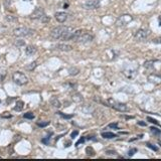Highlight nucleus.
<instances>
[{"label": "nucleus", "instance_id": "f257e3e1", "mask_svg": "<svg viewBox=\"0 0 161 161\" xmlns=\"http://www.w3.org/2000/svg\"><path fill=\"white\" fill-rule=\"evenodd\" d=\"M72 31H73L72 27L60 25V26L54 27L52 31H50V37L53 39L69 40V35L72 33Z\"/></svg>", "mask_w": 161, "mask_h": 161}, {"label": "nucleus", "instance_id": "f03ea898", "mask_svg": "<svg viewBox=\"0 0 161 161\" xmlns=\"http://www.w3.org/2000/svg\"><path fill=\"white\" fill-rule=\"evenodd\" d=\"M93 39H94V35L90 31L83 30V29H79L77 37H75V42H80V43H86V42H91Z\"/></svg>", "mask_w": 161, "mask_h": 161}, {"label": "nucleus", "instance_id": "7ed1b4c3", "mask_svg": "<svg viewBox=\"0 0 161 161\" xmlns=\"http://www.w3.org/2000/svg\"><path fill=\"white\" fill-rule=\"evenodd\" d=\"M35 32V30L28 28V27H17L13 29V35L17 37H26V36H31Z\"/></svg>", "mask_w": 161, "mask_h": 161}, {"label": "nucleus", "instance_id": "20e7f679", "mask_svg": "<svg viewBox=\"0 0 161 161\" xmlns=\"http://www.w3.org/2000/svg\"><path fill=\"white\" fill-rule=\"evenodd\" d=\"M108 103H109L108 106L112 107L116 111H119V112H127V111H129V108L127 105L124 103L118 102V101H115L114 99H109Z\"/></svg>", "mask_w": 161, "mask_h": 161}, {"label": "nucleus", "instance_id": "39448f33", "mask_svg": "<svg viewBox=\"0 0 161 161\" xmlns=\"http://www.w3.org/2000/svg\"><path fill=\"white\" fill-rule=\"evenodd\" d=\"M12 80L18 86H24L28 83V78L21 72H15L12 75Z\"/></svg>", "mask_w": 161, "mask_h": 161}, {"label": "nucleus", "instance_id": "423d86ee", "mask_svg": "<svg viewBox=\"0 0 161 161\" xmlns=\"http://www.w3.org/2000/svg\"><path fill=\"white\" fill-rule=\"evenodd\" d=\"M123 74L127 77L128 79H134L136 75L138 74V69H137V65H134L133 64H128L123 70Z\"/></svg>", "mask_w": 161, "mask_h": 161}, {"label": "nucleus", "instance_id": "0eeeda50", "mask_svg": "<svg viewBox=\"0 0 161 161\" xmlns=\"http://www.w3.org/2000/svg\"><path fill=\"white\" fill-rule=\"evenodd\" d=\"M132 20H133V17L131 16L130 14H123L117 19L116 25H117V26H125V25H127L128 23L132 21Z\"/></svg>", "mask_w": 161, "mask_h": 161}, {"label": "nucleus", "instance_id": "6e6552de", "mask_svg": "<svg viewBox=\"0 0 161 161\" xmlns=\"http://www.w3.org/2000/svg\"><path fill=\"white\" fill-rule=\"evenodd\" d=\"M150 34V30L147 28H140L138 29L137 31L135 32L134 37L136 40H144L146 39Z\"/></svg>", "mask_w": 161, "mask_h": 161}, {"label": "nucleus", "instance_id": "1a4fd4ad", "mask_svg": "<svg viewBox=\"0 0 161 161\" xmlns=\"http://www.w3.org/2000/svg\"><path fill=\"white\" fill-rule=\"evenodd\" d=\"M100 6L99 0H87L84 4V7L86 9H97Z\"/></svg>", "mask_w": 161, "mask_h": 161}, {"label": "nucleus", "instance_id": "9d476101", "mask_svg": "<svg viewBox=\"0 0 161 161\" xmlns=\"http://www.w3.org/2000/svg\"><path fill=\"white\" fill-rule=\"evenodd\" d=\"M147 79L150 83H152L154 85H160L161 84V75H159V74L152 73L148 75Z\"/></svg>", "mask_w": 161, "mask_h": 161}, {"label": "nucleus", "instance_id": "9b49d317", "mask_svg": "<svg viewBox=\"0 0 161 161\" xmlns=\"http://www.w3.org/2000/svg\"><path fill=\"white\" fill-rule=\"evenodd\" d=\"M44 15V11L42 7H37L34 9V11L30 14V18L31 19H40Z\"/></svg>", "mask_w": 161, "mask_h": 161}, {"label": "nucleus", "instance_id": "f8f14e48", "mask_svg": "<svg viewBox=\"0 0 161 161\" xmlns=\"http://www.w3.org/2000/svg\"><path fill=\"white\" fill-rule=\"evenodd\" d=\"M54 18L57 19V21H58L59 23H64V21H67L68 14L65 12H57L54 14Z\"/></svg>", "mask_w": 161, "mask_h": 161}, {"label": "nucleus", "instance_id": "ddd939ff", "mask_svg": "<svg viewBox=\"0 0 161 161\" xmlns=\"http://www.w3.org/2000/svg\"><path fill=\"white\" fill-rule=\"evenodd\" d=\"M55 48L58 49V50H62V52H70L73 49V47L69 44H65V43H59L58 44Z\"/></svg>", "mask_w": 161, "mask_h": 161}, {"label": "nucleus", "instance_id": "4468645a", "mask_svg": "<svg viewBox=\"0 0 161 161\" xmlns=\"http://www.w3.org/2000/svg\"><path fill=\"white\" fill-rule=\"evenodd\" d=\"M37 52L36 47L34 45H27L26 48H25V54L28 55V57H31V55L35 54V53Z\"/></svg>", "mask_w": 161, "mask_h": 161}, {"label": "nucleus", "instance_id": "2eb2a0df", "mask_svg": "<svg viewBox=\"0 0 161 161\" xmlns=\"http://www.w3.org/2000/svg\"><path fill=\"white\" fill-rule=\"evenodd\" d=\"M156 63H157V60H147L144 63V68L146 69H154Z\"/></svg>", "mask_w": 161, "mask_h": 161}, {"label": "nucleus", "instance_id": "dca6fc26", "mask_svg": "<svg viewBox=\"0 0 161 161\" xmlns=\"http://www.w3.org/2000/svg\"><path fill=\"white\" fill-rule=\"evenodd\" d=\"M72 99H73V101H74L75 103H80V102H83V100H84L83 96L80 95V93H75V94H73L72 95Z\"/></svg>", "mask_w": 161, "mask_h": 161}, {"label": "nucleus", "instance_id": "f3484780", "mask_svg": "<svg viewBox=\"0 0 161 161\" xmlns=\"http://www.w3.org/2000/svg\"><path fill=\"white\" fill-rule=\"evenodd\" d=\"M23 107H24V103L22 101H18V102H16V105L14 106L13 110L16 111V112H20V111H22Z\"/></svg>", "mask_w": 161, "mask_h": 161}, {"label": "nucleus", "instance_id": "a211bd4d", "mask_svg": "<svg viewBox=\"0 0 161 161\" xmlns=\"http://www.w3.org/2000/svg\"><path fill=\"white\" fill-rule=\"evenodd\" d=\"M102 137H104L106 139H113L115 137H117V135H116L115 133H112V132H103Z\"/></svg>", "mask_w": 161, "mask_h": 161}, {"label": "nucleus", "instance_id": "6ab92c4d", "mask_svg": "<svg viewBox=\"0 0 161 161\" xmlns=\"http://www.w3.org/2000/svg\"><path fill=\"white\" fill-rule=\"evenodd\" d=\"M50 104H52L54 108H59L60 106H62V104H60L59 101H58V99H55V98H53V99L50 100Z\"/></svg>", "mask_w": 161, "mask_h": 161}, {"label": "nucleus", "instance_id": "aec40b11", "mask_svg": "<svg viewBox=\"0 0 161 161\" xmlns=\"http://www.w3.org/2000/svg\"><path fill=\"white\" fill-rule=\"evenodd\" d=\"M80 73V69H78V68H70L69 69V75H77L78 74Z\"/></svg>", "mask_w": 161, "mask_h": 161}, {"label": "nucleus", "instance_id": "412c9836", "mask_svg": "<svg viewBox=\"0 0 161 161\" xmlns=\"http://www.w3.org/2000/svg\"><path fill=\"white\" fill-rule=\"evenodd\" d=\"M150 131L152 132L153 135L156 136V137H157V136H159V135L161 134V130H159V129H157V128H155V127H150Z\"/></svg>", "mask_w": 161, "mask_h": 161}, {"label": "nucleus", "instance_id": "4be33fe9", "mask_svg": "<svg viewBox=\"0 0 161 161\" xmlns=\"http://www.w3.org/2000/svg\"><path fill=\"white\" fill-rule=\"evenodd\" d=\"M36 67H37V62H36V60H34V62H32L31 64H29V65H27L26 69H28V70H33Z\"/></svg>", "mask_w": 161, "mask_h": 161}, {"label": "nucleus", "instance_id": "5701e85b", "mask_svg": "<svg viewBox=\"0 0 161 161\" xmlns=\"http://www.w3.org/2000/svg\"><path fill=\"white\" fill-rule=\"evenodd\" d=\"M6 75H7L6 69H0V82H3L5 77H6Z\"/></svg>", "mask_w": 161, "mask_h": 161}, {"label": "nucleus", "instance_id": "b1692460", "mask_svg": "<svg viewBox=\"0 0 161 161\" xmlns=\"http://www.w3.org/2000/svg\"><path fill=\"white\" fill-rule=\"evenodd\" d=\"M23 118H25V119H29V120H32V119H34V115H33L31 112H27V113H25V114L23 115Z\"/></svg>", "mask_w": 161, "mask_h": 161}, {"label": "nucleus", "instance_id": "393cba45", "mask_svg": "<svg viewBox=\"0 0 161 161\" xmlns=\"http://www.w3.org/2000/svg\"><path fill=\"white\" fill-rule=\"evenodd\" d=\"M49 124H50L49 121H47V122H37L36 123V125L38 126V127H42V128L47 127V126H48Z\"/></svg>", "mask_w": 161, "mask_h": 161}, {"label": "nucleus", "instance_id": "a878e982", "mask_svg": "<svg viewBox=\"0 0 161 161\" xmlns=\"http://www.w3.org/2000/svg\"><path fill=\"white\" fill-rule=\"evenodd\" d=\"M58 114L62 118H64V119H70V118H73V117H74V115H65V114H64V113H62V112H58Z\"/></svg>", "mask_w": 161, "mask_h": 161}, {"label": "nucleus", "instance_id": "bb28decb", "mask_svg": "<svg viewBox=\"0 0 161 161\" xmlns=\"http://www.w3.org/2000/svg\"><path fill=\"white\" fill-rule=\"evenodd\" d=\"M86 152H87L88 155H90V156L95 155V150L92 147H87V149H86Z\"/></svg>", "mask_w": 161, "mask_h": 161}, {"label": "nucleus", "instance_id": "cd10ccee", "mask_svg": "<svg viewBox=\"0 0 161 161\" xmlns=\"http://www.w3.org/2000/svg\"><path fill=\"white\" fill-rule=\"evenodd\" d=\"M40 20H42V23H47V22H49V20H50V18L48 17V16H47V15H43V16L40 18Z\"/></svg>", "mask_w": 161, "mask_h": 161}, {"label": "nucleus", "instance_id": "c85d7f7f", "mask_svg": "<svg viewBox=\"0 0 161 161\" xmlns=\"http://www.w3.org/2000/svg\"><path fill=\"white\" fill-rule=\"evenodd\" d=\"M147 120L149 121V122H151V123H153V124H155V125H158V126H160V124H159V122H158L157 120H155V119L151 118V117H147Z\"/></svg>", "mask_w": 161, "mask_h": 161}, {"label": "nucleus", "instance_id": "c756f323", "mask_svg": "<svg viewBox=\"0 0 161 161\" xmlns=\"http://www.w3.org/2000/svg\"><path fill=\"white\" fill-rule=\"evenodd\" d=\"M146 145H147V147H148V148L152 149L153 151H158V148L156 147V146H154L153 144H151V143H146Z\"/></svg>", "mask_w": 161, "mask_h": 161}, {"label": "nucleus", "instance_id": "7c9ffc66", "mask_svg": "<svg viewBox=\"0 0 161 161\" xmlns=\"http://www.w3.org/2000/svg\"><path fill=\"white\" fill-rule=\"evenodd\" d=\"M153 43H156V44H161V35L158 37H155L153 40H152Z\"/></svg>", "mask_w": 161, "mask_h": 161}, {"label": "nucleus", "instance_id": "2f4dec72", "mask_svg": "<svg viewBox=\"0 0 161 161\" xmlns=\"http://www.w3.org/2000/svg\"><path fill=\"white\" fill-rule=\"evenodd\" d=\"M136 152H137V148H132V149H130V150H129L128 155H129V156H133Z\"/></svg>", "mask_w": 161, "mask_h": 161}, {"label": "nucleus", "instance_id": "473e14b6", "mask_svg": "<svg viewBox=\"0 0 161 161\" xmlns=\"http://www.w3.org/2000/svg\"><path fill=\"white\" fill-rule=\"evenodd\" d=\"M50 135H52V134H50ZM50 135H49V136H47V138H43V139L42 140V143H44V144H47V145H48L49 140H50Z\"/></svg>", "mask_w": 161, "mask_h": 161}, {"label": "nucleus", "instance_id": "72a5a7b5", "mask_svg": "<svg viewBox=\"0 0 161 161\" xmlns=\"http://www.w3.org/2000/svg\"><path fill=\"white\" fill-rule=\"evenodd\" d=\"M64 87H68V89H75L77 87V85L75 84H65Z\"/></svg>", "mask_w": 161, "mask_h": 161}, {"label": "nucleus", "instance_id": "f704fd0d", "mask_svg": "<svg viewBox=\"0 0 161 161\" xmlns=\"http://www.w3.org/2000/svg\"><path fill=\"white\" fill-rule=\"evenodd\" d=\"M106 154H108V155H117V152L114 150H107L106 151Z\"/></svg>", "mask_w": 161, "mask_h": 161}, {"label": "nucleus", "instance_id": "c9c22d12", "mask_svg": "<svg viewBox=\"0 0 161 161\" xmlns=\"http://www.w3.org/2000/svg\"><path fill=\"white\" fill-rule=\"evenodd\" d=\"M85 140H86V137H80V139L78 141L77 143H75V146H79L80 144H82V143H84L85 142Z\"/></svg>", "mask_w": 161, "mask_h": 161}, {"label": "nucleus", "instance_id": "e433bc0d", "mask_svg": "<svg viewBox=\"0 0 161 161\" xmlns=\"http://www.w3.org/2000/svg\"><path fill=\"white\" fill-rule=\"evenodd\" d=\"M24 42L23 40H18V42H15V45H17V47H22V45H24Z\"/></svg>", "mask_w": 161, "mask_h": 161}, {"label": "nucleus", "instance_id": "4c0bfd02", "mask_svg": "<svg viewBox=\"0 0 161 161\" xmlns=\"http://www.w3.org/2000/svg\"><path fill=\"white\" fill-rule=\"evenodd\" d=\"M109 128H114V129H118V124L117 123H112L109 125Z\"/></svg>", "mask_w": 161, "mask_h": 161}, {"label": "nucleus", "instance_id": "58836bf2", "mask_svg": "<svg viewBox=\"0 0 161 161\" xmlns=\"http://www.w3.org/2000/svg\"><path fill=\"white\" fill-rule=\"evenodd\" d=\"M6 20H8V21H16V18H14V17H11V16H7L6 17Z\"/></svg>", "mask_w": 161, "mask_h": 161}, {"label": "nucleus", "instance_id": "ea45409f", "mask_svg": "<svg viewBox=\"0 0 161 161\" xmlns=\"http://www.w3.org/2000/svg\"><path fill=\"white\" fill-rule=\"evenodd\" d=\"M78 134H79V131H74V132L72 133V135H70V137L74 139V138H75V136H77Z\"/></svg>", "mask_w": 161, "mask_h": 161}, {"label": "nucleus", "instance_id": "a19ab883", "mask_svg": "<svg viewBox=\"0 0 161 161\" xmlns=\"http://www.w3.org/2000/svg\"><path fill=\"white\" fill-rule=\"evenodd\" d=\"M157 141H158V144L161 146V134L159 136H157Z\"/></svg>", "mask_w": 161, "mask_h": 161}, {"label": "nucleus", "instance_id": "79ce46f5", "mask_svg": "<svg viewBox=\"0 0 161 161\" xmlns=\"http://www.w3.org/2000/svg\"><path fill=\"white\" fill-rule=\"evenodd\" d=\"M1 117H2V118H10V117H11V115H9V114H8V115L3 114V115L1 116Z\"/></svg>", "mask_w": 161, "mask_h": 161}, {"label": "nucleus", "instance_id": "37998d69", "mask_svg": "<svg viewBox=\"0 0 161 161\" xmlns=\"http://www.w3.org/2000/svg\"><path fill=\"white\" fill-rule=\"evenodd\" d=\"M138 125H141V126H146V123H144V122H138Z\"/></svg>", "mask_w": 161, "mask_h": 161}, {"label": "nucleus", "instance_id": "c03bdc74", "mask_svg": "<svg viewBox=\"0 0 161 161\" xmlns=\"http://www.w3.org/2000/svg\"><path fill=\"white\" fill-rule=\"evenodd\" d=\"M158 21H159V25L161 26V15H160V16L158 17Z\"/></svg>", "mask_w": 161, "mask_h": 161}]
</instances>
